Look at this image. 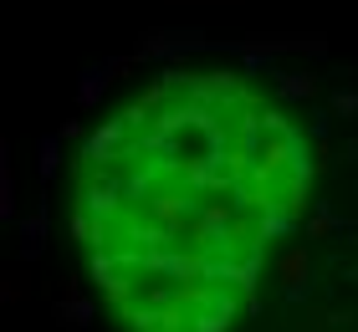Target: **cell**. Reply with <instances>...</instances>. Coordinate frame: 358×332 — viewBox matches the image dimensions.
I'll return each instance as SVG.
<instances>
[{
	"instance_id": "cell-4",
	"label": "cell",
	"mask_w": 358,
	"mask_h": 332,
	"mask_svg": "<svg viewBox=\"0 0 358 332\" xmlns=\"http://www.w3.org/2000/svg\"><path fill=\"white\" fill-rule=\"evenodd\" d=\"M231 322L236 317H225V312H215V307H194V317L185 322L189 332H231Z\"/></svg>"
},
{
	"instance_id": "cell-8",
	"label": "cell",
	"mask_w": 358,
	"mask_h": 332,
	"mask_svg": "<svg viewBox=\"0 0 358 332\" xmlns=\"http://www.w3.org/2000/svg\"><path fill=\"white\" fill-rule=\"evenodd\" d=\"M333 113H343V118H358V92H348V87H343V92L333 97Z\"/></svg>"
},
{
	"instance_id": "cell-1",
	"label": "cell",
	"mask_w": 358,
	"mask_h": 332,
	"mask_svg": "<svg viewBox=\"0 0 358 332\" xmlns=\"http://www.w3.org/2000/svg\"><path fill=\"white\" fill-rule=\"evenodd\" d=\"M92 317H97V307L87 302V296H77V291H67V296L57 302V322H62V327H72V332H87Z\"/></svg>"
},
{
	"instance_id": "cell-3",
	"label": "cell",
	"mask_w": 358,
	"mask_h": 332,
	"mask_svg": "<svg viewBox=\"0 0 358 332\" xmlns=\"http://www.w3.org/2000/svg\"><path fill=\"white\" fill-rule=\"evenodd\" d=\"M41 236H46V210H36V215H31V220L21 225V256H26V261H36V256H41V245H46Z\"/></svg>"
},
{
	"instance_id": "cell-6",
	"label": "cell",
	"mask_w": 358,
	"mask_h": 332,
	"mask_svg": "<svg viewBox=\"0 0 358 332\" xmlns=\"http://www.w3.org/2000/svg\"><path fill=\"white\" fill-rule=\"evenodd\" d=\"M276 92L282 97H313V77H276Z\"/></svg>"
},
{
	"instance_id": "cell-9",
	"label": "cell",
	"mask_w": 358,
	"mask_h": 332,
	"mask_svg": "<svg viewBox=\"0 0 358 332\" xmlns=\"http://www.w3.org/2000/svg\"><path fill=\"white\" fill-rule=\"evenodd\" d=\"M282 296H287V302H292V307H297V302H307V296H313V281H302V287H287Z\"/></svg>"
},
{
	"instance_id": "cell-10",
	"label": "cell",
	"mask_w": 358,
	"mask_h": 332,
	"mask_svg": "<svg viewBox=\"0 0 358 332\" xmlns=\"http://www.w3.org/2000/svg\"><path fill=\"white\" fill-rule=\"evenodd\" d=\"M343 236H348V240L358 245V220H348V225H343Z\"/></svg>"
},
{
	"instance_id": "cell-5",
	"label": "cell",
	"mask_w": 358,
	"mask_h": 332,
	"mask_svg": "<svg viewBox=\"0 0 358 332\" xmlns=\"http://www.w3.org/2000/svg\"><path fill=\"white\" fill-rule=\"evenodd\" d=\"M0 215L15 220V185H10V164H0Z\"/></svg>"
},
{
	"instance_id": "cell-7",
	"label": "cell",
	"mask_w": 358,
	"mask_h": 332,
	"mask_svg": "<svg viewBox=\"0 0 358 332\" xmlns=\"http://www.w3.org/2000/svg\"><path fill=\"white\" fill-rule=\"evenodd\" d=\"M36 169H41V179H52L57 174V138H41V148H36Z\"/></svg>"
},
{
	"instance_id": "cell-2",
	"label": "cell",
	"mask_w": 358,
	"mask_h": 332,
	"mask_svg": "<svg viewBox=\"0 0 358 332\" xmlns=\"http://www.w3.org/2000/svg\"><path fill=\"white\" fill-rule=\"evenodd\" d=\"M276 276H282L287 287H302V281H313V261H307L302 245H292V251L276 256ZM287 287H282V291H287Z\"/></svg>"
}]
</instances>
